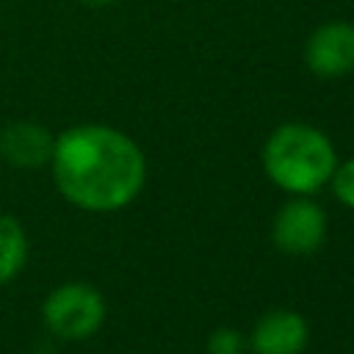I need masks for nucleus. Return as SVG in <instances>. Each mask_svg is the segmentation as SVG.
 Masks as SVG:
<instances>
[{"label":"nucleus","mask_w":354,"mask_h":354,"mask_svg":"<svg viewBox=\"0 0 354 354\" xmlns=\"http://www.w3.org/2000/svg\"><path fill=\"white\" fill-rule=\"evenodd\" d=\"M332 191L335 196L346 205V207H354V158H348L346 163L335 166L332 171Z\"/></svg>","instance_id":"9d476101"},{"label":"nucleus","mask_w":354,"mask_h":354,"mask_svg":"<svg viewBox=\"0 0 354 354\" xmlns=\"http://www.w3.org/2000/svg\"><path fill=\"white\" fill-rule=\"evenodd\" d=\"M310 340L307 321L293 310H271L252 329L254 354H301Z\"/></svg>","instance_id":"0eeeda50"},{"label":"nucleus","mask_w":354,"mask_h":354,"mask_svg":"<svg viewBox=\"0 0 354 354\" xmlns=\"http://www.w3.org/2000/svg\"><path fill=\"white\" fill-rule=\"evenodd\" d=\"M304 64L318 77H343L354 69V25L326 22L304 47Z\"/></svg>","instance_id":"39448f33"},{"label":"nucleus","mask_w":354,"mask_h":354,"mask_svg":"<svg viewBox=\"0 0 354 354\" xmlns=\"http://www.w3.org/2000/svg\"><path fill=\"white\" fill-rule=\"evenodd\" d=\"M28 232L19 224V218L0 213V285L17 279L28 263Z\"/></svg>","instance_id":"6e6552de"},{"label":"nucleus","mask_w":354,"mask_h":354,"mask_svg":"<svg viewBox=\"0 0 354 354\" xmlns=\"http://www.w3.org/2000/svg\"><path fill=\"white\" fill-rule=\"evenodd\" d=\"M75 3H80V6H86V8H105V6H111L113 0H75Z\"/></svg>","instance_id":"9b49d317"},{"label":"nucleus","mask_w":354,"mask_h":354,"mask_svg":"<svg viewBox=\"0 0 354 354\" xmlns=\"http://www.w3.org/2000/svg\"><path fill=\"white\" fill-rule=\"evenodd\" d=\"M274 243L288 254H310L326 238V216L310 199H290L279 207L271 227Z\"/></svg>","instance_id":"20e7f679"},{"label":"nucleus","mask_w":354,"mask_h":354,"mask_svg":"<svg viewBox=\"0 0 354 354\" xmlns=\"http://www.w3.org/2000/svg\"><path fill=\"white\" fill-rule=\"evenodd\" d=\"M55 136L33 119H17L0 127V160L14 169H39L50 163Z\"/></svg>","instance_id":"423d86ee"},{"label":"nucleus","mask_w":354,"mask_h":354,"mask_svg":"<svg viewBox=\"0 0 354 354\" xmlns=\"http://www.w3.org/2000/svg\"><path fill=\"white\" fill-rule=\"evenodd\" d=\"M266 174L290 194H313L329 183L337 155L332 141L301 122H288L277 127L263 147Z\"/></svg>","instance_id":"f03ea898"},{"label":"nucleus","mask_w":354,"mask_h":354,"mask_svg":"<svg viewBox=\"0 0 354 354\" xmlns=\"http://www.w3.org/2000/svg\"><path fill=\"white\" fill-rule=\"evenodd\" d=\"M47 166L61 196L88 213L127 207L147 177L138 144L108 124H75L58 133Z\"/></svg>","instance_id":"f257e3e1"},{"label":"nucleus","mask_w":354,"mask_h":354,"mask_svg":"<svg viewBox=\"0 0 354 354\" xmlns=\"http://www.w3.org/2000/svg\"><path fill=\"white\" fill-rule=\"evenodd\" d=\"M41 321L61 340H86L105 324V299L88 282H64L47 293Z\"/></svg>","instance_id":"7ed1b4c3"},{"label":"nucleus","mask_w":354,"mask_h":354,"mask_svg":"<svg viewBox=\"0 0 354 354\" xmlns=\"http://www.w3.org/2000/svg\"><path fill=\"white\" fill-rule=\"evenodd\" d=\"M243 351V337L232 326H218L207 337V354H241Z\"/></svg>","instance_id":"1a4fd4ad"}]
</instances>
